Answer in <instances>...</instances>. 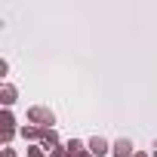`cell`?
<instances>
[{"label": "cell", "mask_w": 157, "mask_h": 157, "mask_svg": "<svg viewBox=\"0 0 157 157\" xmlns=\"http://www.w3.org/2000/svg\"><path fill=\"white\" fill-rule=\"evenodd\" d=\"M6 74H10V62H6V59H0V77H6Z\"/></svg>", "instance_id": "12"}, {"label": "cell", "mask_w": 157, "mask_h": 157, "mask_svg": "<svg viewBox=\"0 0 157 157\" xmlns=\"http://www.w3.org/2000/svg\"><path fill=\"white\" fill-rule=\"evenodd\" d=\"M3 157H16V151L13 148H3Z\"/></svg>", "instance_id": "13"}, {"label": "cell", "mask_w": 157, "mask_h": 157, "mask_svg": "<svg viewBox=\"0 0 157 157\" xmlns=\"http://www.w3.org/2000/svg\"><path fill=\"white\" fill-rule=\"evenodd\" d=\"M80 157H96V154H90V151H83V154H80Z\"/></svg>", "instance_id": "16"}, {"label": "cell", "mask_w": 157, "mask_h": 157, "mask_svg": "<svg viewBox=\"0 0 157 157\" xmlns=\"http://www.w3.org/2000/svg\"><path fill=\"white\" fill-rule=\"evenodd\" d=\"M16 132H19V129H3V148H10V142L16 139Z\"/></svg>", "instance_id": "10"}, {"label": "cell", "mask_w": 157, "mask_h": 157, "mask_svg": "<svg viewBox=\"0 0 157 157\" xmlns=\"http://www.w3.org/2000/svg\"><path fill=\"white\" fill-rule=\"evenodd\" d=\"M37 145H40V148H46V154H49L52 148H62V139H59V132H56V129H43Z\"/></svg>", "instance_id": "3"}, {"label": "cell", "mask_w": 157, "mask_h": 157, "mask_svg": "<svg viewBox=\"0 0 157 157\" xmlns=\"http://www.w3.org/2000/svg\"><path fill=\"white\" fill-rule=\"evenodd\" d=\"M25 157H49V154H46V148H40V145H31Z\"/></svg>", "instance_id": "9"}, {"label": "cell", "mask_w": 157, "mask_h": 157, "mask_svg": "<svg viewBox=\"0 0 157 157\" xmlns=\"http://www.w3.org/2000/svg\"><path fill=\"white\" fill-rule=\"evenodd\" d=\"M40 132H43V129H40V126H34V123H25V126L19 129V136H22L25 142H34V145L40 142Z\"/></svg>", "instance_id": "6"}, {"label": "cell", "mask_w": 157, "mask_h": 157, "mask_svg": "<svg viewBox=\"0 0 157 157\" xmlns=\"http://www.w3.org/2000/svg\"><path fill=\"white\" fill-rule=\"evenodd\" d=\"M111 148H114V145H111L108 139H102V136H93V139L86 142V151H90V154H96V157H105Z\"/></svg>", "instance_id": "2"}, {"label": "cell", "mask_w": 157, "mask_h": 157, "mask_svg": "<svg viewBox=\"0 0 157 157\" xmlns=\"http://www.w3.org/2000/svg\"><path fill=\"white\" fill-rule=\"evenodd\" d=\"M28 123H34L40 129H56V114L46 105H31L28 108Z\"/></svg>", "instance_id": "1"}, {"label": "cell", "mask_w": 157, "mask_h": 157, "mask_svg": "<svg viewBox=\"0 0 157 157\" xmlns=\"http://www.w3.org/2000/svg\"><path fill=\"white\" fill-rule=\"evenodd\" d=\"M49 157H71V154H68V151H65V145H62V148H52V151H49Z\"/></svg>", "instance_id": "11"}, {"label": "cell", "mask_w": 157, "mask_h": 157, "mask_svg": "<svg viewBox=\"0 0 157 157\" xmlns=\"http://www.w3.org/2000/svg\"><path fill=\"white\" fill-rule=\"evenodd\" d=\"M16 99H19V90H16L13 83H3V86H0V105H3V108H13Z\"/></svg>", "instance_id": "4"}, {"label": "cell", "mask_w": 157, "mask_h": 157, "mask_svg": "<svg viewBox=\"0 0 157 157\" xmlns=\"http://www.w3.org/2000/svg\"><path fill=\"white\" fill-rule=\"evenodd\" d=\"M0 126L3 129H16V114L10 108H3V114H0Z\"/></svg>", "instance_id": "8"}, {"label": "cell", "mask_w": 157, "mask_h": 157, "mask_svg": "<svg viewBox=\"0 0 157 157\" xmlns=\"http://www.w3.org/2000/svg\"><path fill=\"white\" fill-rule=\"evenodd\" d=\"M111 154H114V157H132V154H136V145H132L129 139H117L114 148H111Z\"/></svg>", "instance_id": "5"}, {"label": "cell", "mask_w": 157, "mask_h": 157, "mask_svg": "<svg viewBox=\"0 0 157 157\" xmlns=\"http://www.w3.org/2000/svg\"><path fill=\"white\" fill-rule=\"evenodd\" d=\"M65 151H68L71 157H80V154L86 151V142H80V139H68V142H65Z\"/></svg>", "instance_id": "7"}, {"label": "cell", "mask_w": 157, "mask_h": 157, "mask_svg": "<svg viewBox=\"0 0 157 157\" xmlns=\"http://www.w3.org/2000/svg\"><path fill=\"white\" fill-rule=\"evenodd\" d=\"M151 157H157V142H154V145H151Z\"/></svg>", "instance_id": "15"}, {"label": "cell", "mask_w": 157, "mask_h": 157, "mask_svg": "<svg viewBox=\"0 0 157 157\" xmlns=\"http://www.w3.org/2000/svg\"><path fill=\"white\" fill-rule=\"evenodd\" d=\"M132 157H148V151H136V154H132Z\"/></svg>", "instance_id": "14"}]
</instances>
